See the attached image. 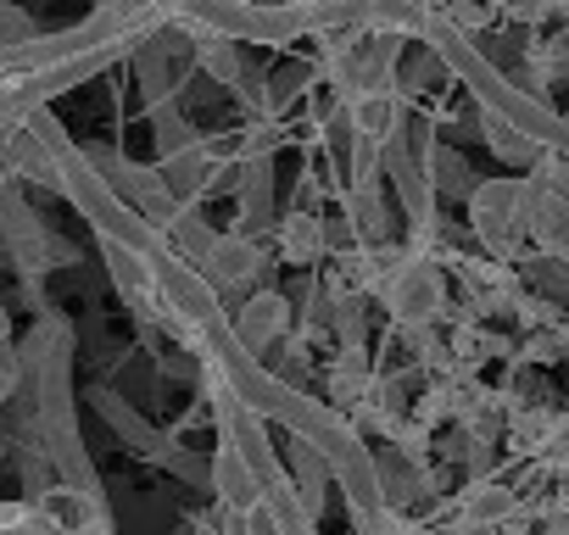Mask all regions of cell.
Instances as JSON below:
<instances>
[{
	"mask_svg": "<svg viewBox=\"0 0 569 535\" xmlns=\"http://www.w3.org/2000/svg\"><path fill=\"white\" fill-rule=\"evenodd\" d=\"M419 46H430L436 51V62L447 68V79H458L469 95H475V107L480 112H491V118H502L508 129H519L530 145H541V151H563V118L536 95V90H519L513 84V73H502L486 51H480V40L469 34V29H458L447 12H436L430 7V18H425V34H419Z\"/></svg>",
	"mask_w": 569,
	"mask_h": 535,
	"instance_id": "cell-1",
	"label": "cell"
},
{
	"mask_svg": "<svg viewBox=\"0 0 569 535\" xmlns=\"http://www.w3.org/2000/svg\"><path fill=\"white\" fill-rule=\"evenodd\" d=\"M413 40L397 34H375V29H336L319 34V57H325V79L341 101L363 95V90H397V68L408 57Z\"/></svg>",
	"mask_w": 569,
	"mask_h": 535,
	"instance_id": "cell-2",
	"label": "cell"
},
{
	"mask_svg": "<svg viewBox=\"0 0 569 535\" xmlns=\"http://www.w3.org/2000/svg\"><path fill=\"white\" fill-rule=\"evenodd\" d=\"M375 296L391 313V330H436L447 319V268H441L436 251L397 245V256L380 274Z\"/></svg>",
	"mask_w": 569,
	"mask_h": 535,
	"instance_id": "cell-3",
	"label": "cell"
},
{
	"mask_svg": "<svg viewBox=\"0 0 569 535\" xmlns=\"http://www.w3.org/2000/svg\"><path fill=\"white\" fill-rule=\"evenodd\" d=\"M129 46H134V40H107V46H96V51H84V57H68V62H57V68H40V73H12V79H0V129L23 123L29 112L51 107L57 95L79 90L84 79H96V73L118 68V62L129 57Z\"/></svg>",
	"mask_w": 569,
	"mask_h": 535,
	"instance_id": "cell-4",
	"label": "cell"
},
{
	"mask_svg": "<svg viewBox=\"0 0 569 535\" xmlns=\"http://www.w3.org/2000/svg\"><path fill=\"white\" fill-rule=\"evenodd\" d=\"M0 240H7L12 268H18V280H23L29 296H40L46 274H51L57 262L73 256V245H62V240L46 229V218L34 212V201L23 195L18 179H0Z\"/></svg>",
	"mask_w": 569,
	"mask_h": 535,
	"instance_id": "cell-5",
	"label": "cell"
},
{
	"mask_svg": "<svg viewBox=\"0 0 569 535\" xmlns=\"http://www.w3.org/2000/svg\"><path fill=\"white\" fill-rule=\"evenodd\" d=\"M463 212L480 251L513 268V256L525 251V179H480L463 195Z\"/></svg>",
	"mask_w": 569,
	"mask_h": 535,
	"instance_id": "cell-6",
	"label": "cell"
},
{
	"mask_svg": "<svg viewBox=\"0 0 569 535\" xmlns=\"http://www.w3.org/2000/svg\"><path fill=\"white\" fill-rule=\"evenodd\" d=\"M525 240L547 256L569 251V168H563V151H541L525 168Z\"/></svg>",
	"mask_w": 569,
	"mask_h": 535,
	"instance_id": "cell-7",
	"label": "cell"
},
{
	"mask_svg": "<svg viewBox=\"0 0 569 535\" xmlns=\"http://www.w3.org/2000/svg\"><path fill=\"white\" fill-rule=\"evenodd\" d=\"M79 151H84V162L101 173V184H107L123 206H134L151 229L173 212V195H168V184H162L157 168H146V162H134V157H123V151H112V145H79Z\"/></svg>",
	"mask_w": 569,
	"mask_h": 535,
	"instance_id": "cell-8",
	"label": "cell"
},
{
	"mask_svg": "<svg viewBox=\"0 0 569 535\" xmlns=\"http://www.w3.org/2000/svg\"><path fill=\"white\" fill-rule=\"evenodd\" d=\"M196 274H201L218 296L257 291V280L268 274V251H262V240H251V234L218 229V234H212V245H207V251H201V262H196Z\"/></svg>",
	"mask_w": 569,
	"mask_h": 535,
	"instance_id": "cell-9",
	"label": "cell"
},
{
	"mask_svg": "<svg viewBox=\"0 0 569 535\" xmlns=\"http://www.w3.org/2000/svg\"><path fill=\"white\" fill-rule=\"evenodd\" d=\"M234 195H240V218H234L240 229L234 234L262 240L273 229V218H279V206H273V151L234 157Z\"/></svg>",
	"mask_w": 569,
	"mask_h": 535,
	"instance_id": "cell-10",
	"label": "cell"
},
{
	"mask_svg": "<svg viewBox=\"0 0 569 535\" xmlns=\"http://www.w3.org/2000/svg\"><path fill=\"white\" fill-rule=\"evenodd\" d=\"M96 240H101L107 280H112V291L123 296V307H129L140 324H157V280H151V256H140L134 245L107 240V234H96Z\"/></svg>",
	"mask_w": 569,
	"mask_h": 535,
	"instance_id": "cell-11",
	"label": "cell"
},
{
	"mask_svg": "<svg viewBox=\"0 0 569 535\" xmlns=\"http://www.w3.org/2000/svg\"><path fill=\"white\" fill-rule=\"evenodd\" d=\"M229 330L251 357H262L273 341H284V330H291V302H284L279 291H251L240 302V313H229Z\"/></svg>",
	"mask_w": 569,
	"mask_h": 535,
	"instance_id": "cell-12",
	"label": "cell"
},
{
	"mask_svg": "<svg viewBox=\"0 0 569 535\" xmlns=\"http://www.w3.org/2000/svg\"><path fill=\"white\" fill-rule=\"evenodd\" d=\"M84 402L107 418V430H112V435H118V441H123L134 457H146V452L162 441V430H157L151 418H140V413H134V402H129L118 385H90V391H84Z\"/></svg>",
	"mask_w": 569,
	"mask_h": 535,
	"instance_id": "cell-13",
	"label": "cell"
},
{
	"mask_svg": "<svg viewBox=\"0 0 569 535\" xmlns=\"http://www.w3.org/2000/svg\"><path fill=\"white\" fill-rule=\"evenodd\" d=\"M207 491L218 507L229 513H246L257 502V474L246 468V457L229 446V441H212V457H207Z\"/></svg>",
	"mask_w": 569,
	"mask_h": 535,
	"instance_id": "cell-14",
	"label": "cell"
},
{
	"mask_svg": "<svg viewBox=\"0 0 569 535\" xmlns=\"http://www.w3.org/2000/svg\"><path fill=\"white\" fill-rule=\"evenodd\" d=\"M413 157H419V168H425V184H430V195H436V201H441V195H447V201H463V195L475 190V173H469V162H463L452 145H436V140H425Z\"/></svg>",
	"mask_w": 569,
	"mask_h": 535,
	"instance_id": "cell-15",
	"label": "cell"
},
{
	"mask_svg": "<svg viewBox=\"0 0 569 535\" xmlns=\"http://www.w3.org/2000/svg\"><path fill=\"white\" fill-rule=\"evenodd\" d=\"M341 206H347V229H352V245H386V195H380V179L375 184H347L341 190Z\"/></svg>",
	"mask_w": 569,
	"mask_h": 535,
	"instance_id": "cell-16",
	"label": "cell"
},
{
	"mask_svg": "<svg viewBox=\"0 0 569 535\" xmlns=\"http://www.w3.org/2000/svg\"><path fill=\"white\" fill-rule=\"evenodd\" d=\"M525 507V496L513 491V485H497V480H475L469 491H458V518L463 524H486V529H497V524H508L513 513Z\"/></svg>",
	"mask_w": 569,
	"mask_h": 535,
	"instance_id": "cell-17",
	"label": "cell"
},
{
	"mask_svg": "<svg viewBox=\"0 0 569 535\" xmlns=\"http://www.w3.org/2000/svg\"><path fill=\"white\" fill-rule=\"evenodd\" d=\"M273 229H279V256L291 262V268H313L325 256V218H313V212L297 206V212H279Z\"/></svg>",
	"mask_w": 569,
	"mask_h": 535,
	"instance_id": "cell-18",
	"label": "cell"
},
{
	"mask_svg": "<svg viewBox=\"0 0 569 535\" xmlns=\"http://www.w3.org/2000/svg\"><path fill=\"white\" fill-rule=\"evenodd\" d=\"M34 507H46V513L62 524V535H84L90 524H107V518H112V507H96V502H84V496L68 491V485H51Z\"/></svg>",
	"mask_w": 569,
	"mask_h": 535,
	"instance_id": "cell-19",
	"label": "cell"
},
{
	"mask_svg": "<svg viewBox=\"0 0 569 535\" xmlns=\"http://www.w3.org/2000/svg\"><path fill=\"white\" fill-rule=\"evenodd\" d=\"M190 46H196V68H201L212 84H223V90H234V84H240V73H246V57H240V46H234V40L196 34Z\"/></svg>",
	"mask_w": 569,
	"mask_h": 535,
	"instance_id": "cell-20",
	"label": "cell"
},
{
	"mask_svg": "<svg viewBox=\"0 0 569 535\" xmlns=\"http://www.w3.org/2000/svg\"><path fill=\"white\" fill-rule=\"evenodd\" d=\"M146 463L162 468V474H173V480H184V485H196V491H207V457H201L196 446H184L179 435H162V441L146 452Z\"/></svg>",
	"mask_w": 569,
	"mask_h": 535,
	"instance_id": "cell-21",
	"label": "cell"
},
{
	"mask_svg": "<svg viewBox=\"0 0 569 535\" xmlns=\"http://www.w3.org/2000/svg\"><path fill=\"white\" fill-rule=\"evenodd\" d=\"M475 129H480V140H486V145H491L508 168H530V162L541 157V145H530L519 129H508L502 118H491V112H480V107H475Z\"/></svg>",
	"mask_w": 569,
	"mask_h": 535,
	"instance_id": "cell-22",
	"label": "cell"
},
{
	"mask_svg": "<svg viewBox=\"0 0 569 535\" xmlns=\"http://www.w3.org/2000/svg\"><path fill=\"white\" fill-rule=\"evenodd\" d=\"M151 140H157V157H173V151H190L201 134L190 129V118L179 112V101H151Z\"/></svg>",
	"mask_w": 569,
	"mask_h": 535,
	"instance_id": "cell-23",
	"label": "cell"
},
{
	"mask_svg": "<svg viewBox=\"0 0 569 535\" xmlns=\"http://www.w3.org/2000/svg\"><path fill=\"white\" fill-rule=\"evenodd\" d=\"M325 307H330L325 324L336 330V341H341V346H363V330H369V296H358V291H330Z\"/></svg>",
	"mask_w": 569,
	"mask_h": 535,
	"instance_id": "cell-24",
	"label": "cell"
},
{
	"mask_svg": "<svg viewBox=\"0 0 569 535\" xmlns=\"http://www.w3.org/2000/svg\"><path fill=\"white\" fill-rule=\"evenodd\" d=\"M12 446V457H18V480H23V502H40L51 485H57V474H51V463H46V452L34 446V435H12L7 441Z\"/></svg>",
	"mask_w": 569,
	"mask_h": 535,
	"instance_id": "cell-25",
	"label": "cell"
},
{
	"mask_svg": "<svg viewBox=\"0 0 569 535\" xmlns=\"http://www.w3.org/2000/svg\"><path fill=\"white\" fill-rule=\"evenodd\" d=\"M519 291H541V302H547V307H558V302H563V291H569L563 256H547V251H536V256L525 262V280H519Z\"/></svg>",
	"mask_w": 569,
	"mask_h": 535,
	"instance_id": "cell-26",
	"label": "cell"
},
{
	"mask_svg": "<svg viewBox=\"0 0 569 535\" xmlns=\"http://www.w3.org/2000/svg\"><path fill=\"white\" fill-rule=\"evenodd\" d=\"M563 346H569V335H563V324L552 319V324H530V335H525V357L530 363H558L563 357Z\"/></svg>",
	"mask_w": 569,
	"mask_h": 535,
	"instance_id": "cell-27",
	"label": "cell"
},
{
	"mask_svg": "<svg viewBox=\"0 0 569 535\" xmlns=\"http://www.w3.org/2000/svg\"><path fill=\"white\" fill-rule=\"evenodd\" d=\"M23 40H34V18L18 0H0V46H23Z\"/></svg>",
	"mask_w": 569,
	"mask_h": 535,
	"instance_id": "cell-28",
	"label": "cell"
},
{
	"mask_svg": "<svg viewBox=\"0 0 569 535\" xmlns=\"http://www.w3.org/2000/svg\"><path fill=\"white\" fill-rule=\"evenodd\" d=\"M18 374H23L18 352H12V346H0V407L12 402V391H18Z\"/></svg>",
	"mask_w": 569,
	"mask_h": 535,
	"instance_id": "cell-29",
	"label": "cell"
},
{
	"mask_svg": "<svg viewBox=\"0 0 569 535\" xmlns=\"http://www.w3.org/2000/svg\"><path fill=\"white\" fill-rule=\"evenodd\" d=\"M18 535H62V524H57L46 507H34V502H29V507H23V524H18Z\"/></svg>",
	"mask_w": 569,
	"mask_h": 535,
	"instance_id": "cell-30",
	"label": "cell"
},
{
	"mask_svg": "<svg viewBox=\"0 0 569 535\" xmlns=\"http://www.w3.org/2000/svg\"><path fill=\"white\" fill-rule=\"evenodd\" d=\"M23 507H29L23 496H18V502H0V535H12V529L23 524Z\"/></svg>",
	"mask_w": 569,
	"mask_h": 535,
	"instance_id": "cell-31",
	"label": "cell"
},
{
	"mask_svg": "<svg viewBox=\"0 0 569 535\" xmlns=\"http://www.w3.org/2000/svg\"><path fill=\"white\" fill-rule=\"evenodd\" d=\"M425 535H497V529H486V524H463V518H452V524H436V529H425Z\"/></svg>",
	"mask_w": 569,
	"mask_h": 535,
	"instance_id": "cell-32",
	"label": "cell"
},
{
	"mask_svg": "<svg viewBox=\"0 0 569 535\" xmlns=\"http://www.w3.org/2000/svg\"><path fill=\"white\" fill-rule=\"evenodd\" d=\"M0 463H7V435H0Z\"/></svg>",
	"mask_w": 569,
	"mask_h": 535,
	"instance_id": "cell-33",
	"label": "cell"
},
{
	"mask_svg": "<svg viewBox=\"0 0 569 535\" xmlns=\"http://www.w3.org/2000/svg\"><path fill=\"white\" fill-rule=\"evenodd\" d=\"M96 7H107V0H96Z\"/></svg>",
	"mask_w": 569,
	"mask_h": 535,
	"instance_id": "cell-34",
	"label": "cell"
}]
</instances>
